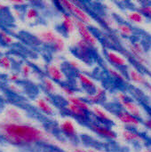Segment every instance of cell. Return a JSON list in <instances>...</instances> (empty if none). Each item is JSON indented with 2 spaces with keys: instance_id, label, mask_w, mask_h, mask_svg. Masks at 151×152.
I'll use <instances>...</instances> for the list:
<instances>
[{
  "instance_id": "obj_1",
  "label": "cell",
  "mask_w": 151,
  "mask_h": 152,
  "mask_svg": "<svg viewBox=\"0 0 151 152\" xmlns=\"http://www.w3.org/2000/svg\"><path fill=\"white\" fill-rule=\"evenodd\" d=\"M0 137L9 144L24 147L51 141L44 130L22 122H0Z\"/></svg>"
},
{
  "instance_id": "obj_2",
  "label": "cell",
  "mask_w": 151,
  "mask_h": 152,
  "mask_svg": "<svg viewBox=\"0 0 151 152\" xmlns=\"http://www.w3.org/2000/svg\"><path fill=\"white\" fill-rule=\"evenodd\" d=\"M56 4L59 5V8L62 10L64 12H67L70 14L72 17L81 20L87 26H92L94 23V20L92 17V15L86 12L85 9L81 8L75 4L73 1L71 0H60L56 2Z\"/></svg>"
},
{
  "instance_id": "obj_3",
  "label": "cell",
  "mask_w": 151,
  "mask_h": 152,
  "mask_svg": "<svg viewBox=\"0 0 151 152\" xmlns=\"http://www.w3.org/2000/svg\"><path fill=\"white\" fill-rule=\"evenodd\" d=\"M74 22L76 25V29L77 32L81 39H83L85 43H87L92 48H95L99 45V40L97 37L93 34V32L91 30L89 26L82 22L81 20L74 18Z\"/></svg>"
},
{
  "instance_id": "obj_4",
  "label": "cell",
  "mask_w": 151,
  "mask_h": 152,
  "mask_svg": "<svg viewBox=\"0 0 151 152\" xmlns=\"http://www.w3.org/2000/svg\"><path fill=\"white\" fill-rule=\"evenodd\" d=\"M46 75L55 83H60L61 85L65 84L68 81V77L65 71L55 62H50L46 65L45 69Z\"/></svg>"
},
{
  "instance_id": "obj_5",
  "label": "cell",
  "mask_w": 151,
  "mask_h": 152,
  "mask_svg": "<svg viewBox=\"0 0 151 152\" xmlns=\"http://www.w3.org/2000/svg\"><path fill=\"white\" fill-rule=\"evenodd\" d=\"M92 49L93 48L80 37H78L73 43V50L75 51V53L85 63L89 62L91 60Z\"/></svg>"
},
{
  "instance_id": "obj_6",
  "label": "cell",
  "mask_w": 151,
  "mask_h": 152,
  "mask_svg": "<svg viewBox=\"0 0 151 152\" xmlns=\"http://www.w3.org/2000/svg\"><path fill=\"white\" fill-rule=\"evenodd\" d=\"M89 128L97 135L108 140H115L117 137V133L105 124H101L99 122L89 123Z\"/></svg>"
},
{
  "instance_id": "obj_7",
  "label": "cell",
  "mask_w": 151,
  "mask_h": 152,
  "mask_svg": "<svg viewBox=\"0 0 151 152\" xmlns=\"http://www.w3.org/2000/svg\"><path fill=\"white\" fill-rule=\"evenodd\" d=\"M116 117L120 123L128 126L131 129L138 128L142 126V119L129 114L124 110H119L116 112Z\"/></svg>"
},
{
  "instance_id": "obj_8",
  "label": "cell",
  "mask_w": 151,
  "mask_h": 152,
  "mask_svg": "<svg viewBox=\"0 0 151 152\" xmlns=\"http://www.w3.org/2000/svg\"><path fill=\"white\" fill-rule=\"evenodd\" d=\"M59 129L66 137H68L70 140L77 139V137L78 135L77 126L75 124V122L69 118H63L62 120H61V122L59 124Z\"/></svg>"
},
{
  "instance_id": "obj_9",
  "label": "cell",
  "mask_w": 151,
  "mask_h": 152,
  "mask_svg": "<svg viewBox=\"0 0 151 152\" xmlns=\"http://www.w3.org/2000/svg\"><path fill=\"white\" fill-rule=\"evenodd\" d=\"M129 51L133 55L135 61L141 65H146L147 58H146V51L142 44L139 41L131 42L128 45Z\"/></svg>"
},
{
  "instance_id": "obj_10",
  "label": "cell",
  "mask_w": 151,
  "mask_h": 152,
  "mask_svg": "<svg viewBox=\"0 0 151 152\" xmlns=\"http://www.w3.org/2000/svg\"><path fill=\"white\" fill-rule=\"evenodd\" d=\"M106 58L116 68H126L129 65V61L125 55L111 49L106 51Z\"/></svg>"
},
{
  "instance_id": "obj_11",
  "label": "cell",
  "mask_w": 151,
  "mask_h": 152,
  "mask_svg": "<svg viewBox=\"0 0 151 152\" xmlns=\"http://www.w3.org/2000/svg\"><path fill=\"white\" fill-rule=\"evenodd\" d=\"M64 109H65L66 112L70 117L76 118L77 120H78L80 122H84V123L89 122V119H90L89 112L85 111V110H81L80 108H78L71 103H68V102L64 106Z\"/></svg>"
},
{
  "instance_id": "obj_12",
  "label": "cell",
  "mask_w": 151,
  "mask_h": 152,
  "mask_svg": "<svg viewBox=\"0 0 151 152\" xmlns=\"http://www.w3.org/2000/svg\"><path fill=\"white\" fill-rule=\"evenodd\" d=\"M77 78L80 84V86H82V88L87 93V94H93L96 91V89L98 88L97 84L95 83V81L89 77L87 74L84 73L83 71L77 72Z\"/></svg>"
},
{
  "instance_id": "obj_13",
  "label": "cell",
  "mask_w": 151,
  "mask_h": 152,
  "mask_svg": "<svg viewBox=\"0 0 151 152\" xmlns=\"http://www.w3.org/2000/svg\"><path fill=\"white\" fill-rule=\"evenodd\" d=\"M58 36H59V34L52 28L42 29V30L38 31L36 35V37L39 42H41L44 45H50V46L53 45V44L57 39Z\"/></svg>"
},
{
  "instance_id": "obj_14",
  "label": "cell",
  "mask_w": 151,
  "mask_h": 152,
  "mask_svg": "<svg viewBox=\"0 0 151 152\" xmlns=\"http://www.w3.org/2000/svg\"><path fill=\"white\" fill-rule=\"evenodd\" d=\"M90 113L99 121V123L108 125L113 122L109 113L99 105H92Z\"/></svg>"
},
{
  "instance_id": "obj_15",
  "label": "cell",
  "mask_w": 151,
  "mask_h": 152,
  "mask_svg": "<svg viewBox=\"0 0 151 152\" xmlns=\"http://www.w3.org/2000/svg\"><path fill=\"white\" fill-rule=\"evenodd\" d=\"M61 25L62 31L66 36H71L77 31L73 17L67 12H61Z\"/></svg>"
},
{
  "instance_id": "obj_16",
  "label": "cell",
  "mask_w": 151,
  "mask_h": 152,
  "mask_svg": "<svg viewBox=\"0 0 151 152\" xmlns=\"http://www.w3.org/2000/svg\"><path fill=\"white\" fill-rule=\"evenodd\" d=\"M126 77L133 84L138 86H147L148 85V79L147 77L136 68L131 67L126 71Z\"/></svg>"
},
{
  "instance_id": "obj_17",
  "label": "cell",
  "mask_w": 151,
  "mask_h": 152,
  "mask_svg": "<svg viewBox=\"0 0 151 152\" xmlns=\"http://www.w3.org/2000/svg\"><path fill=\"white\" fill-rule=\"evenodd\" d=\"M122 107V110H124L125 111L128 112L129 114L142 119V117H143V112H142V110L141 108V106L136 103L134 101H133L131 98L127 99L125 102H123L121 105Z\"/></svg>"
},
{
  "instance_id": "obj_18",
  "label": "cell",
  "mask_w": 151,
  "mask_h": 152,
  "mask_svg": "<svg viewBox=\"0 0 151 152\" xmlns=\"http://www.w3.org/2000/svg\"><path fill=\"white\" fill-rule=\"evenodd\" d=\"M4 117L5 118V121L8 122H22L24 117L22 112L14 106H7L4 110Z\"/></svg>"
},
{
  "instance_id": "obj_19",
  "label": "cell",
  "mask_w": 151,
  "mask_h": 152,
  "mask_svg": "<svg viewBox=\"0 0 151 152\" xmlns=\"http://www.w3.org/2000/svg\"><path fill=\"white\" fill-rule=\"evenodd\" d=\"M107 96V91L102 87H98L93 94H86L85 99L91 105H99L105 102Z\"/></svg>"
},
{
  "instance_id": "obj_20",
  "label": "cell",
  "mask_w": 151,
  "mask_h": 152,
  "mask_svg": "<svg viewBox=\"0 0 151 152\" xmlns=\"http://www.w3.org/2000/svg\"><path fill=\"white\" fill-rule=\"evenodd\" d=\"M123 139L126 142H139V143H144L146 142V139L144 138V136L138 133L136 130L134 129H131V128H125L122 131L121 134Z\"/></svg>"
},
{
  "instance_id": "obj_21",
  "label": "cell",
  "mask_w": 151,
  "mask_h": 152,
  "mask_svg": "<svg viewBox=\"0 0 151 152\" xmlns=\"http://www.w3.org/2000/svg\"><path fill=\"white\" fill-rule=\"evenodd\" d=\"M34 104L36 107V109H38L42 113H44L47 116H53L54 114V109H53V105L51 103H49L48 102H46L44 97L39 96L37 98H36Z\"/></svg>"
},
{
  "instance_id": "obj_22",
  "label": "cell",
  "mask_w": 151,
  "mask_h": 152,
  "mask_svg": "<svg viewBox=\"0 0 151 152\" xmlns=\"http://www.w3.org/2000/svg\"><path fill=\"white\" fill-rule=\"evenodd\" d=\"M42 85H43V87L44 89L45 94L50 95V96L56 95L59 93L60 89H59V86H57V84L54 81H53L51 78H49L47 76L43 77Z\"/></svg>"
},
{
  "instance_id": "obj_23",
  "label": "cell",
  "mask_w": 151,
  "mask_h": 152,
  "mask_svg": "<svg viewBox=\"0 0 151 152\" xmlns=\"http://www.w3.org/2000/svg\"><path fill=\"white\" fill-rule=\"evenodd\" d=\"M67 102L68 103H71V104H73V105H75V106L80 108L81 110H83L85 111H87L89 113L91 111L92 105L88 102H86V100L85 98H81L79 96L75 95V96L68 97L67 98Z\"/></svg>"
},
{
  "instance_id": "obj_24",
  "label": "cell",
  "mask_w": 151,
  "mask_h": 152,
  "mask_svg": "<svg viewBox=\"0 0 151 152\" xmlns=\"http://www.w3.org/2000/svg\"><path fill=\"white\" fill-rule=\"evenodd\" d=\"M125 16H126L127 20L133 24L141 25V24H143L146 20V18L138 10H131L126 12Z\"/></svg>"
},
{
  "instance_id": "obj_25",
  "label": "cell",
  "mask_w": 151,
  "mask_h": 152,
  "mask_svg": "<svg viewBox=\"0 0 151 152\" xmlns=\"http://www.w3.org/2000/svg\"><path fill=\"white\" fill-rule=\"evenodd\" d=\"M116 29L117 30V32L119 33L120 36L126 37V38H131L134 35V30H133V27L125 22L117 23Z\"/></svg>"
},
{
  "instance_id": "obj_26",
  "label": "cell",
  "mask_w": 151,
  "mask_h": 152,
  "mask_svg": "<svg viewBox=\"0 0 151 152\" xmlns=\"http://www.w3.org/2000/svg\"><path fill=\"white\" fill-rule=\"evenodd\" d=\"M107 71L112 78H114L115 80H117L120 83H125L127 80L126 76H125L124 73L121 72V70H119L118 69H117L115 67H112V66L108 67Z\"/></svg>"
},
{
  "instance_id": "obj_27",
  "label": "cell",
  "mask_w": 151,
  "mask_h": 152,
  "mask_svg": "<svg viewBox=\"0 0 151 152\" xmlns=\"http://www.w3.org/2000/svg\"><path fill=\"white\" fill-rule=\"evenodd\" d=\"M0 41L5 46L12 45L17 42L16 38L12 35H11L10 33L2 28H0Z\"/></svg>"
},
{
  "instance_id": "obj_28",
  "label": "cell",
  "mask_w": 151,
  "mask_h": 152,
  "mask_svg": "<svg viewBox=\"0 0 151 152\" xmlns=\"http://www.w3.org/2000/svg\"><path fill=\"white\" fill-rule=\"evenodd\" d=\"M38 17H39V12L35 6H31V5L27 6L24 12V18L28 22H34Z\"/></svg>"
},
{
  "instance_id": "obj_29",
  "label": "cell",
  "mask_w": 151,
  "mask_h": 152,
  "mask_svg": "<svg viewBox=\"0 0 151 152\" xmlns=\"http://www.w3.org/2000/svg\"><path fill=\"white\" fill-rule=\"evenodd\" d=\"M52 47H53V51H54L55 53H60L65 52V51H66V48H67V44H66L65 38H64L61 35L59 34L57 39H56L55 42L53 44Z\"/></svg>"
},
{
  "instance_id": "obj_30",
  "label": "cell",
  "mask_w": 151,
  "mask_h": 152,
  "mask_svg": "<svg viewBox=\"0 0 151 152\" xmlns=\"http://www.w3.org/2000/svg\"><path fill=\"white\" fill-rule=\"evenodd\" d=\"M100 22L109 29H114L117 25V20L110 15H102L100 18Z\"/></svg>"
},
{
  "instance_id": "obj_31",
  "label": "cell",
  "mask_w": 151,
  "mask_h": 152,
  "mask_svg": "<svg viewBox=\"0 0 151 152\" xmlns=\"http://www.w3.org/2000/svg\"><path fill=\"white\" fill-rule=\"evenodd\" d=\"M12 61L8 55L5 54H1L0 55V68H2L4 70H11L12 69Z\"/></svg>"
},
{
  "instance_id": "obj_32",
  "label": "cell",
  "mask_w": 151,
  "mask_h": 152,
  "mask_svg": "<svg viewBox=\"0 0 151 152\" xmlns=\"http://www.w3.org/2000/svg\"><path fill=\"white\" fill-rule=\"evenodd\" d=\"M32 72H33V69H32V67L28 63L24 62V63H22L20 65V72L19 73L20 75L21 78L28 79L31 76Z\"/></svg>"
},
{
  "instance_id": "obj_33",
  "label": "cell",
  "mask_w": 151,
  "mask_h": 152,
  "mask_svg": "<svg viewBox=\"0 0 151 152\" xmlns=\"http://www.w3.org/2000/svg\"><path fill=\"white\" fill-rule=\"evenodd\" d=\"M59 89H60L61 93H62V94L66 96V98L71 97V96H75L76 94H77L75 89H73L70 86H68V85H65V84L61 85L59 86Z\"/></svg>"
},
{
  "instance_id": "obj_34",
  "label": "cell",
  "mask_w": 151,
  "mask_h": 152,
  "mask_svg": "<svg viewBox=\"0 0 151 152\" xmlns=\"http://www.w3.org/2000/svg\"><path fill=\"white\" fill-rule=\"evenodd\" d=\"M138 11L145 17V18H150L151 19V4H146L140 5L138 8Z\"/></svg>"
},
{
  "instance_id": "obj_35",
  "label": "cell",
  "mask_w": 151,
  "mask_h": 152,
  "mask_svg": "<svg viewBox=\"0 0 151 152\" xmlns=\"http://www.w3.org/2000/svg\"><path fill=\"white\" fill-rule=\"evenodd\" d=\"M68 64H69V66L73 70H76L77 72H80L81 69H82V64L78 61H77V60H74V59L73 60H69L68 61Z\"/></svg>"
},
{
  "instance_id": "obj_36",
  "label": "cell",
  "mask_w": 151,
  "mask_h": 152,
  "mask_svg": "<svg viewBox=\"0 0 151 152\" xmlns=\"http://www.w3.org/2000/svg\"><path fill=\"white\" fill-rule=\"evenodd\" d=\"M130 97L125 94V93H124V92H121V91H119V92H117V94H116V99H117V102L121 105L123 102H125L127 99H129Z\"/></svg>"
},
{
  "instance_id": "obj_37",
  "label": "cell",
  "mask_w": 151,
  "mask_h": 152,
  "mask_svg": "<svg viewBox=\"0 0 151 152\" xmlns=\"http://www.w3.org/2000/svg\"><path fill=\"white\" fill-rule=\"evenodd\" d=\"M8 80L10 81V83H17L21 79V77L20 75V73L17 72H11L9 73L8 77H7Z\"/></svg>"
},
{
  "instance_id": "obj_38",
  "label": "cell",
  "mask_w": 151,
  "mask_h": 152,
  "mask_svg": "<svg viewBox=\"0 0 151 152\" xmlns=\"http://www.w3.org/2000/svg\"><path fill=\"white\" fill-rule=\"evenodd\" d=\"M8 89L12 93H14V94H21L22 93L21 87L19 85H17L16 83H10L8 85Z\"/></svg>"
},
{
  "instance_id": "obj_39",
  "label": "cell",
  "mask_w": 151,
  "mask_h": 152,
  "mask_svg": "<svg viewBox=\"0 0 151 152\" xmlns=\"http://www.w3.org/2000/svg\"><path fill=\"white\" fill-rule=\"evenodd\" d=\"M7 4H9L14 7H21L23 5L28 4V2L24 1V0H11V1L7 2Z\"/></svg>"
},
{
  "instance_id": "obj_40",
  "label": "cell",
  "mask_w": 151,
  "mask_h": 152,
  "mask_svg": "<svg viewBox=\"0 0 151 152\" xmlns=\"http://www.w3.org/2000/svg\"><path fill=\"white\" fill-rule=\"evenodd\" d=\"M143 125L145 126L146 128H148L149 130L151 131V118H146L144 121H143Z\"/></svg>"
},
{
  "instance_id": "obj_41",
  "label": "cell",
  "mask_w": 151,
  "mask_h": 152,
  "mask_svg": "<svg viewBox=\"0 0 151 152\" xmlns=\"http://www.w3.org/2000/svg\"><path fill=\"white\" fill-rule=\"evenodd\" d=\"M7 7H8V4H7V3L1 2V1H0V11H4V10H5Z\"/></svg>"
},
{
  "instance_id": "obj_42",
  "label": "cell",
  "mask_w": 151,
  "mask_h": 152,
  "mask_svg": "<svg viewBox=\"0 0 151 152\" xmlns=\"http://www.w3.org/2000/svg\"><path fill=\"white\" fill-rule=\"evenodd\" d=\"M69 152H88V150L82 149V148H75V149H73L72 151Z\"/></svg>"
},
{
  "instance_id": "obj_43",
  "label": "cell",
  "mask_w": 151,
  "mask_h": 152,
  "mask_svg": "<svg viewBox=\"0 0 151 152\" xmlns=\"http://www.w3.org/2000/svg\"><path fill=\"white\" fill-rule=\"evenodd\" d=\"M146 87H147V90H148V92L150 93V94L151 96V84L148 83V85L146 86Z\"/></svg>"
},
{
  "instance_id": "obj_44",
  "label": "cell",
  "mask_w": 151,
  "mask_h": 152,
  "mask_svg": "<svg viewBox=\"0 0 151 152\" xmlns=\"http://www.w3.org/2000/svg\"><path fill=\"white\" fill-rule=\"evenodd\" d=\"M141 152H151V151L150 150V148H147V149H143Z\"/></svg>"
},
{
  "instance_id": "obj_45",
  "label": "cell",
  "mask_w": 151,
  "mask_h": 152,
  "mask_svg": "<svg viewBox=\"0 0 151 152\" xmlns=\"http://www.w3.org/2000/svg\"><path fill=\"white\" fill-rule=\"evenodd\" d=\"M88 152H96V151H93V150H88Z\"/></svg>"
},
{
  "instance_id": "obj_46",
  "label": "cell",
  "mask_w": 151,
  "mask_h": 152,
  "mask_svg": "<svg viewBox=\"0 0 151 152\" xmlns=\"http://www.w3.org/2000/svg\"><path fill=\"white\" fill-rule=\"evenodd\" d=\"M150 151H151V145H150Z\"/></svg>"
},
{
  "instance_id": "obj_47",
  "label": "cell",
  "mask_w": 151,
  "mask_h": 152,
  "mask_svg": "<svg viewBox=\"0 0 151 152\" xmlns=\"http://www.w3.org/2000/svg\"><path fill=\"white\" fill-rule=\"evenodd\" d=\"M150 73H151V63H150Z\"/></svg>"
}]
</instances>
